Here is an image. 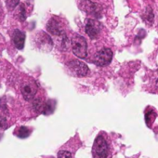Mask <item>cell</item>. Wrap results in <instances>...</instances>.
<instances>
[{
    "instance_id": "11",
    "label": "cell",
    "mask_w": 158,
    "mask_h": 158,
    "mask_svg": "<svg viewBox=\"0 0 158 158\" xmlns=\"http://www.w3.org/2000/svg\"><path fill=\"white\" fill-rule=\"evenodd\" d=\"M40 35H41L38 36V45L40 47H44V48L48 46V48H51L53 46V42H52L51 38L49 37V35H48L47 34H45L43 32H41Z\"/></svg>"
},
{
    "instance_id": "18",
    "label": "cell",
    "mask_w": 158,
    "mask_h": 158,
    "mask_svg": "<svg viewBox=\"0 0 158 158\" xmlns=\"http://www.w3.org/2000/svg\"><path fill=\"white\" fill-rule=\"evenodd\" d=\"M25 18H26V16H25V10H24V7H23V6H21V17H20V19H21V21H24Z\"/></svg>"
},
{
    "instance_id": "7",
    "label": "cell",
    "mask_w": 158,
    "mask_h": 158,
    "mask_svg": "<svg viewBox=\"0 0 158 158\" xmlns=\"http://www.w3.org/2000/svg\"><path fill=\"white\" fill-rule=\"evenodd\" d=\"M68 67L78 76H85L89 73V67L86 63L77 60H72L68 62Z\"/></svg>"
},
{
    "instance_id": "9",
    "label": "cell",
    "mask_w": 158,
    "mask_h": 158,
    "mask_svg": "<svg viewBox=\"0 0 158 158\" xmlns=\"http://www.w3.org/2000/svg\"><path fill=\"white\" fill-rule=\"evenodd\" d=\"M12 41L15 45V47L18 49H23L24 48V42H25V34L22 32L19 29L14 30L12 35Z\"/></svg>"
},
{
    "instance_id": "4",
    "label": "cell",
    "mask_w": 158,
    "mask_h": 158,
    "mask_svg": "<svg viewBox=\"0 0 158 158\" xmlns=\"http://www.w3.org/2000/svg\"><path fill=\"white\" fill-rule=\"evenodd\" d=\"M113 60V51L111 48H103L95 56L94 62L98 66H106L111 63Z\"/></svg>"
},
{
    "instance_id": "8",
    "label": "cell",
    "mask_w": 158,
    "mask_h": 158,
    "mask_svg": "<svg viewBox=\"0 0 158 158\" xmlns=\"http://www.w3.org/2000/svg\"><path fill=\"white\" fill-rule=\"evenodd\" d=\"M47 29L50 34L57 35V36H60L61 35L65 34L62 27H61L60 23L58 20H56L55 18H51L48 21V23L47 24Z\"/></svg>"
},
{
    "instance_id": "17",
    "label": "cell",
    "mask_w": 158,
    "mask_h": 158,
    "mask_svg": "<svg viewBox=\"0 0 158 158\" xmlns=\"http://www.w3.org/2000/svg\"><path fill=\"white\" fill-rule=\"evenodd\" d=\"M7 126V121L6 119L0 115V128H5V127Z\"/></svg>"
},
{
    "instance_id": "2",
    "label": "cell",
    "mask_w": 158,
    "mask_h": 158,
    "mask_svg": "<svg viewBox=\"0 0 158 158\" xmlns=\"http://www.w3.org/2000/svg\"><path fill=\"white\" fill-rule=\"evenodd\" d=\"M71 46L73 52L76 57L80 59H85L87 57L88 44L84 36L78 34L73 35L71 40Z\"/></svg>"
},
{
    "instance_id": "6",
    "label": "cell",
    "mask_w": 158,
    "mask_h": 158,
    "mask_svg": "<svg viewBox=\"0 0 158 158\" xmlns=\"http://www.w3.org/2000/svg\"><path fill=\"white\" fill-rule=\"evenodd\" d=\"M101 30H102V24L99 21L93 20V19H89L87 21L85 31H86V34L91 39L98 38V36L101 33Z\"/></svg>"
},
{
    "instance_id": "3",
    "label": "cell",
    "mask_w": 158,
    "mask_h": 158,
    "mask_svg": "<svg viewBox=\"0 0 158 158\" xmlns=\"http://www.w3.org/2000/svg\"><path fill=\"white\" fill-rule=\"evenodd\" d=\"M81 9L87 14L93 16L96 19L102 18V7L99 4L90 1V0H82L81 1Z\"/></svg>"
},
{
    "instance_id": "19",
    "label": "cell",
    "mask_w": 158,
    "mask_h": 158,
    "mask_svg": "<svg viewBox=\"0 0 158 158\" xmlns=\"http://www.w3.org/2000/svg\"><path fill=\"white\" fill-rule=\"evenodd\" d=\"M156 85L158 86V79H157V80H156Z\"/></svg>"
},
{
    "instance_id": "15",
    "label": "cell",
    "mask_w": 158,
    "mask_h": 158,
    "mask_svg": "<svg viewBox=\"0 0 158 158\" xmlns=\"http://www.w3.org/2000/svg\"><path fill=\"white\" fill-rule=\"evenodd\" d=\"M20 0H7V7L10 10H12L16 8L17 5H19Z\"/></svg>"
},
{
    "instance_id": "1",
    "label": "cell",
    "mask_w": 158,
    "mask_h": 158,
    "mask_svg": "<svg viewBox=\"0 0 158 158\" xmlns=\"http://www.w3.org/2000/svg\"><path fill=\"white\" fill-rule=\"evenodd\" d=\"M93 158H109L110 145L109 141L103 134H100L94 140L92 147Z\"/></svg>"
},
{
    "instance_id": "13",
    "label": "cell",
    "mask_w": 158,
    "mask_h": 158,
    "mask_svg": "<svg viewBox=\"0 0 158 158\" xmlns=\"http://www.w3.org/2000/svg\"><path fill=\"white\" fill-rule=\"evenodd\" d=\"M30 133H31V129L26 127H20L16 132L17 136L21 139H25V138L29 137Z\"/></svg>"
},
{
    "instance_id": "5",
    "label": "cell",
    "mask_w": 158,
    "mask_h": 158,
    "mask_svg": "<svg viewBox=\"0 0 158 158\" xmlns=\"http://www.w3.org/2000/svg\"><path fill=\"white\" fill-rule=\"evenodd\" d=\"M21 91L25 101H31L37 92V85L34 80L31 79V80L23 83L21 87Z\"/></svg>"
},
{
    "instance_id": "16",
    "label": "cell",
    "mask_w": 158,
    "mask_h": 158,
    "mask_svg": "<svg viewBox=\"0 0 158 158\" xmlns=\"http://www.w3.org/2000/svg\"><path fill=\"white\" fill-rule=\"evenodd\" d=\"M58 158H72V153L69 151L61 150L58 152Z\"/></svg>"
},
{
    "instance_id": "12",
    "label": "cell",
    "mask_w": 158,
    "mask_h": 158,
    "mask_svg": "<svg viewBox=\"0 0 158 158\" xmlns=\"http://www.w3.org/2000/svg\"><path fill=\"white\" fill-rule=\"evenodd\" d=\"M43 107H44L43 108V113L45 114H52L53 111H54V108H55V101L48 100L45 103V105Z\"/></svg>"
},
{
    "instance_id": "14",
    "label": "cell",
    "mask_w": 158,
    "mask_h": 158,
    "mask_svg": "<svg viewBox=\"0 0 158 158\" xmlns=\"http://www.w3.org/2000/svg\"><path fill=\"white\" fill-rule=\"evenodd\" d=\"M142 19H143L145 22L149 23H152L153 22V20H154V15H153V12H152V10L151 8L148 7V8L146 9V10H145V12H144V15H142Z\"/></svg>"
},
{
    "instance_id": "20",
    "label": "cell",
    "mask_w": 158,
    "mask_h": 158,
    "mask_svg": "<svg viewBox=\"0 0 158 158\" xmlns=\"http://www.w3.org/2000/svg\"><path fill=\"white\" fill-rule=\"evenodd\" d=\"M0 139H1V134H0Z\"/></svg>"
},
{
    "instance_id": "10",
    "label": "cell",
    "mask_w": 158,
    "mask_h": 158,
    "mask_svg": "<svg viewBox=\"0 0 158 158\" xmlns=\"http://www.w3.org/2000/svg\"><path fill=\"white\" fill-rule=\"evenodd\" d=\"M157 116L156 111L154 109L149 108L146 112H145V123L147 125L148 127H152V125L153 124L155 118Z\"/></svg>"
}]
</instances>
